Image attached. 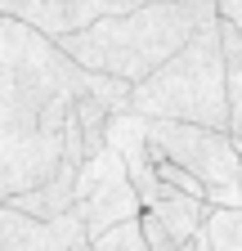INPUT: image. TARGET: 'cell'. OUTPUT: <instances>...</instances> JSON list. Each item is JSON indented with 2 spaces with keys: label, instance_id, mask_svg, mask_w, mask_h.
Masks as SVG:
<instances>
[{
  "label": "cell",
  "instance_id": "obj_7",
  "mask_svg": "<svg viewBox=\"0 0 242 251\" xmlns=\"http://www.w3.org/2000/svg\"><path fill=\"white\" fill-rule=\"evenodd\" d=\"M95 238L81 225V215L63 220H32L14 206H0V251H90Z\"/></svg>",
  "mask_w": 242,
  "mask_h": 251
},
{
  "label": "cell",
  "instance_id": "obj_10",
  "mask_svg": "<svg viewBox=\"0 0 242 251\" xmlns=\"http://www.w3.org/2000/svg\"><path fill=\"white\" fill-rule=\"evenodd\" d=\"M202 238H206V251H242V211L211 206Z\"/></svg>",
  "mask_w": 242,
  "mask_h": 251
},
{
  "label": "cell",
  "instance_id": "obj_8",
  "mask_svg": "<svg viewBox=\"0 0 242 251\" xmlns=\"http://www.w3.org/2000/svg\"><path fill=\"white\" fill-rule=\"evenodd\" d=\"M76 166H63L49 184L32 188V193H23V198H9L5 206L23 211V215H32V220H63L76 211Z\"/></svg>",
  "mask_w": 242,
  "mask_h": 251
},
{
  "label": "cell",
  "instance_id": "obj_12",
  "mask_svg": "<svg viewBox=\"0 0 242 251\" xmlns=\"http://www.w3.org/2000/svg\"><path fill=\"white\" fill-rule=\"evenodd\" d=\"M139 225H144V238H148V247H153V251H184V242H179V238L162 225L153 211H144V220H139Z\"/></svg>",
  "mask_w": 242,
  "mask_h": 251
},
{
  "label": "cell",
  "instance_id": "obj_13",
  "mask_svg": "<svg viewBox=\"0 0 242 251\" xmlns=\"http://www.w3.org/2000/svg\"><path fill=\"white\" fill-rule=\"evenodd\" d=\"M220 14H224V23H233L242 31V0H220Z\"/></svg>",
  "mask_w": 242,
  "mask_h": 251
},
{
  "label": "cell",
  "instance_id": "obj_2",
  "mask_svg": "<svg viewBox=\"0 0 242 251\" xmlns=\"http://www.w3.org/2000/svg\"><path fill=\"white\" fill-rule=\"evenodd\" d=\"M216 18H224L220 0L148 5V9H135V14L103 18L95 27L76 31V36H63L58 50H63L72 63H81L85 72L144 85L148 76H157L179 50H189V41L202 27H211Z\"/></svg>",
  "mask_w": 242,
  "mask_h": 251
},
{
  "label": "cell",
  "instance_id": "obj_1",
  "mask_svg": "<svg viewBox=\"0 0 242 251\" xmlns=\"http://www.w3.org/2000/svg\"><path fill=\"white\" fill-rule=\"evenodd\" d=\"M0 58H5V81H0V193L23 198L32 188L49 184L68 166V121L76 112V99H95L121 117L130 112L135 85L85 72L72 63L58 41L45 31L27 27L18 18H0Z\"/></svg>",
  "mask_w": 242,
  "mask_h": 251
},
{
  "label": "cell",
  "instance_id": "obj_5",
  "mask_svg": "<svg viewBox=\"0 0 242 251\" xmlns=\"http://www.w3.org/2000/svg\"><path fill=\"white\" fill-rule=\"evenodd\" d=\"M76 215L90 229V238H103L130 220H144V198L126 171V162L103 148L99 157H90L76 175Z\"/></svg>",
  "mask_w": 242,
  "mask_h": 251
},
{
  "label": "cell",
  "instance_id": "obj_14",
  "mask_svg": "<svg viewBox=\"0 0 242 251\" xmlns=\"http://www.w3.org/2000/svg\"><path fill=\"white\" fill-rule=\"evenodd\" d=\"M184 251H206V238H202V233H197V238H193V242H189V247H184Z\"/></svg>",
  "mask_w": 242,
  "mask_h": 251
},
{
  "label": "cell",
  "instance_id": "obj_6",
  "mask_svg": "<svg viewBox=\"0 0 242 251\" xmlns=\"http://www.w3.org/2000/svg\"><path fill=\"white\" fill-rule=\"evenodd\" d=\"M153 0H0V18H18L27 27L45 31L49 41L76 36V31L95 27L117 14H135L148 9Z\"/></svg>",
  "mask_w": 242,
  "mask_h": 251
},
{
  "label": "cell",
  "instance_id": "obj_15",
  "mask_svg": "<svg viewBox=\"0 0 242 251\" xmlns=\"http://www.w3.org/2000/svg\"><path fill=\"white\" fill-rule=\"evenodd\" d=\"M153 5H175V0H153Z\"/></svg>",
  "mask_w": 242,
  "mask_h": 251
},
{
  "label": "cell",
  "instance_id": "obj_11",
  "mask_svg": "<svg viewBox=\"0 0 242 251\" xmlns=\"http://www.w3.org/2000/svg\"><path fill=\"white\" fill-rule=\"evenodd\" d=\"M90 251H153V247H148V238H144V225H139V220H130V225H121V229L95 238V247H90Z\"/></svg>",
  "mask_w": 242,
  "mask_h": 251
},
{
  "label": "cell",
  "instance_id": "obj_9",
  "mask_svg": "<svg viewBox=\"0 0 242 251\" xmlns=\"http://www.w3.org/2000/svg\"><path fill=\"white\" fill-rule=\"evenodd\" d=\"M224 63H229V135L242 139V31L224 23Z\"/></svg>",
  "mask_w": 242,
  "mask_h": 251
},
{
  "label": "cell",
  "instance_id": "obj_4",
  "mask_svg": "<svg viewBox=\"0 0 242 251\" xmlns=\"http://www.w3.org/2000/svg\"><path fill=\"white\" fill-rule=\"evenodd\" d=\"M148 121V117H144ZM148 139L166 162L184 166L193 179L206 188H233L242 175V157L233 135L206 130V126H184V121H148Z\"/></svg>",
  "mask_w": 242,
  "mask_h": 251
},
{
  "label": "cell",
  "instance_id": "obj_3",
  "mask_svg": "<svg viewBox=\"0 0 242 251\" xmlns=\"http://www.w3.org/2000/svg\"><path fill=\"white\" fill-rule=\"evenodd\" d=\"M130 112L148 121H184L229 135V63H224V18L202 27L157 76L135 85Z\"/></svg>",
  "mask_w": 242,
  "mask_h": 251
}]
</instances>
